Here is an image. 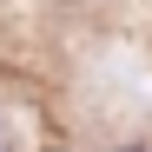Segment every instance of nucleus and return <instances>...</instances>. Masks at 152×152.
Segmentation results:
<instances>
[{
    "instance_id": "nucleus-1",
    "label": "nucleus",
    "mask_w": 152,
    "mask_h": 152,
    "mask_svg": "<svg viewBox=\"0 0 152 152\" xmlns=\"http://www.w3.org/2000/svg\"><path fill=\"white\" fill-rule=\"evenodd\" d=\"M119 152H145V145H119Z\"/></svg>"
}]
</instances>
